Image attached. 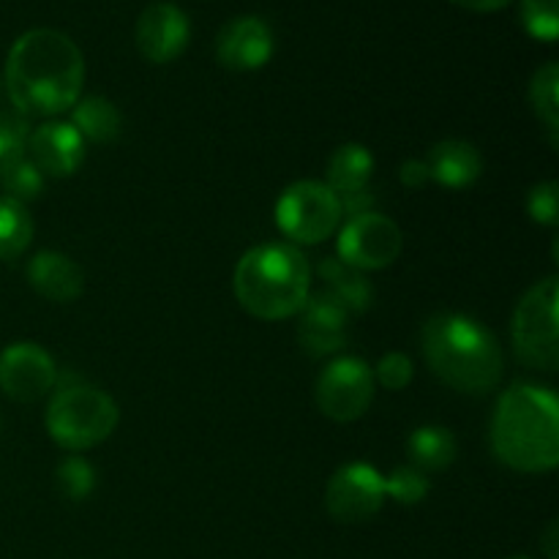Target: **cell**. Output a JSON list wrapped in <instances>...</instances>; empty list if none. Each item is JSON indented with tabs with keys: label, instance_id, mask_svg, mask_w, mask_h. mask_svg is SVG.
Returning <instances> with one entry per match:
<instances>
[{
	"label": "cell",
	"instance_id": "27",
	"mask_svg": "<svg viewBox=\"0 0 559 559\" xmlns=\"http://www.w3.org/2000/svg\"><path fill=\"white\" fill-rule=\"evenodd\" d=\"M55 480H58L60 495L71 502H82L96 489V473H93V467L82 456L66 459L58 467V473H55Z\"/></svg>",
	"mask_w": 559,
	"mask_h": 559
},
{
	"label": "cell",
	"instance_id": "17",
	"mask_svg": "<svg viewBox=\"0 0 559 559\" xmlns=\"http://www.w3.org/2000/svg\"><path fill=\"white\" fill-rule=\"evenodd\" d=\"M27 282L52 304H71L85 293V271L60 251H38L27 262Z\"/></svg>",
	"mask_w": 559,
	"mask_h": 559
},
{
	"label": "cell",
	"instance_id": "6",
	"mask_svg": "<svg viewBox=\"0 0 559 559\" xmlns=\"http://www.w3.org/2000/svg\"><path fill=\"white\" fill-rule=\"evenodd\" d=\"M559 282L557 276L533 284L513 311V353L527 369L555 374L559 369Z\"/></svg>",
	"mask_w": 559,
	"mask_h": 559
},
{
	"label": "cell",
	"instance_id": "26",
	"mask_svg": "<svg viewBox=\"0 0 559 559\" xmlns=\"http://www.w3.org/2000/svg\"><path fill=\"white\" fill-rule=\"evenodd\" d=\"M27 136H31V123L25 115H20L16 109L0 115V173L27 158Z\"/></svg>",
	"mask_w": 559,
	"mask_h": 559
},
{
	"label": "cell",
	"instance_id": "16",
	"mask_svg": "<svg viewBox=\"0 0 559 559\" xmlns=\"http://www.w3.org/2000/svg\"><path fill=\"white\" fill-rule=\"evenodd\" d=\"M27 153L31 162L36 164L38 173L47 178H69L85 162V140L80 131L63 120H49V123L38 126L27 136Z\"/></svg>",
	"mask_w": 559,
	"mask_h": 559
},
{
	"label": "cell",
	"instance_id": "19",
	"mask_svg": "<svg viewBox=\"0 0 559 559\" xmlns=\"http://www.w3.org/2000/svg\"><path fill=\"white\" fill-rule=\"evenodd\" d=\"M320 276L325 278V293L347 311L349 317L353 314H364L374 306V284L364 276L355 267L344 265L338 257H325L320 262Z\"/></svg>",
	"mask_w": 559,
	"mask_h": 559
},
{
	"label": "cell",
	"instance_id": "32",
	"mask_svg": "<svg viewBox=\"0 0 559 559\" xmlns=\"http://www.w3.org/2000/svg\"><path fill=\"white\" fill-rule=\"evenodd\" d=\"M451 3L462 5L467 11H478V14H489V11H500L511 5L513 0H451Z\"/></svg>",
	"mask_w": 559,
	"mask_h": 559
},
{
	"label": "cell",
	"instance_id": "31",
	"mask_svg": "<svg viewBox=\"0 0 559 559\" xmlns=\"http://www.w3.org/2000/svg\"><path fill=\"white\" fill-rule=\"evenodd\" d=\"M399 180H402L407 189H424L431 180L429 164L420 162V158H407V162L402 164V169H399Z\"/></svg>",
	"mask_w": 559,
	"mask_h": 559
},
{
	"label": "cell",
	"instance_id": "9",
	"mask_svg": "<svg viewBox=\"0 0 559 559\" xmlns=\"http://www.w3.org/2000/svg\"><path fill=\"white\" fill-rule=\"evenodd\" d=\"M338 260L355 271H382L393 265L404 249V235L393 218L369 211L349 216L338 233Z\"/></svg>",
	"mask_w": 559,
	"mask_h": 559
},
{
	"label": "cell",
	"instance_id": "4",
	"mask_svg": "<svg viewBox=\"0 0 559 559\" xmlns=\"http://www.w3.org/2000/svg\"><path fill=\"white\" fill-rule=\"evenodd\" d=\"M235 298L257 320H289L311 295V267L293 243H262L235 267Z\"/></svg>",
	"mask_w": 559,
	"mask_h": 559
},
{
	"label": "cell",
	"instance_id": "2",
	"mask_svg": "<svg viewBox=\"0 0 559 559\" xmlns=\"http://www.w3.org/2000/svg\"><path fill=\"white\" fill-rule=\"evenodd\" d=\"M497 459L519 473H551L559 464V402L555 391L516 382L497 402L491 420Z\"/></svg>",
	"mask_w": 559,
	"mask_h": 559
},
{
	"label": "cell",
	"instance_id": "1",
	"mask_svg": "<svg viewBox=\"0 0 559 559\" xmlns=\"http://www.w3.org/2000/svg\"><path fill=\"white\" fill-rule=\"evenodd\" d=\"M85 58L66 33L36 27L22 33L5 58V91L25 118H52L80 102Z\"/></svg>",
	"mask_w": 559,
	"mask_h": 559
},
{
	"label": "cell",
	"instance_id": "29",
	"mask_svg": "<svg viewBox=\"0 0 559 559\" xmlns=\"http://www.w3.org/2000/svg\"><path fill=\"white\" fill-rule=\"evenodd\" d=\"M527 213L535 224L544 227H557L559 224V186L555 180L533 186L527 194Z\"/></svg>",
	"mask_w": 559,
	"mask_h": 559
},
{
	"label": "cell",
	"instance_id": "25",
	"mask_svg": "<svg viewBox=\"0 0 559 559\" xmlns=\"http://www.w3.org/2000/svg\"><path fill=\"white\" fill-rule=\"evenodd\" d=\"M524 31L538 41H557L559 36V0H522L519 5Z\"/></svg>",
	"mask_w": 559,
	"mask_h": 559
},
{
	"label": "cell",
	"instance_id": "30",
	"mask_svg": "<svg viewBox=\"0 0 559 559\" xmlns=\"http://www.w3.org/2000/svg\"><path fill=\"white\" fill-rule=\"evenodd\" d=\"M413 360L404 353H388L382 355L380 364L374 369V382L385 385L388 391H404L413 382Z\"/></svg>",
	"mask_w": 559,
	"mask_h": 559
},
{
	"label": "cell",
	"instance_id": "21",
	"mask_svg": "<svg viewBox=\"0 0 559 559\" xmlns=\"http://www.w3.org/2000/svg\"><path fill=\"white\" fill-rule=\"evenodd\" d=\"M71 126L80 131L82 140L104 145V142L118 140L120 129H123V118H120L118 107L109 98L87 96L71 107Z\"/></svg>",
	"mask_w": 559,
	"mask_h": 559
},
{
	"label": "cell",
	"instance_id": "34",
	"mask_svg": "<svg viewBox=\"0 0 559 559\" xmlns=\"http://www.w3.org/2000/svg\"><path fill=\"white\" fill-rule=\"evenodd\" d=\"M508 559H533V557H524V555H516V557H508Z\"/></svg>",
	"mask_w": 559,
	"mask_h": 559
},
{
	"label": "cell",
	"instance_id": "5",
	"mask_svg": "<svg viewBox=\"0 0 559 559\" xmlns=\"http://www.w3.org/2000/svg\"><path fill=\"white\" fill-rule=\"evenodd\" d=\"M118 420L120 413L115 399L87 382L60 388L49 399L47 431L52 442L66 451L80 453L102 445L118 429Z\"/></svg>",
	"mask_w": 559,
	"mask_h": 559
},
{
	"label": "cell",
	"instance_id": "22",
	"mask_svg": "<svg viewBox=\"0 0 559 559\" xmlns=\"http://www.w3.org/2000/svg\"><path fill=\"white\" fill-rule=\"evenodd\" d=\"M530 104H533L535 115L540 123L549 131L551 145L557 147L559 142V66L546 63L540 66L530 82Z\"/></svg>",
	"mask_w": 559,
	"mask_h": 559
},
{
	"label": "cell",
	"instance_id": "24",
	"mask_svg": "<svg viewBox=\"0 0 559 559\" xmlns=\"http://www.w3.org/2000/svg\"><path fill=\"white\" fill-rule=\"evenodd\" d=\"M0 186H3V194L11 197L14 202H31L38 200L44 191V175L38 173L36 164L31 158H22V162L11 164L9 169L0 173Z\"/></svg>",
	"mask_w": 559,
	"mask_h": 559
},
{
	"label": "cell",
	"instance_id": "28",
	"mask_svg": "<svg viewBox=\"0 0 559 559\" xmlns=\"http://www.w3.org/2000/svg\"><path fill=\"white\" fill-rule=\"evenodd\" d=\"M431 484L426 473L415 467H396L385 478V497L396 500L399 506H418L426 500Z\"/></svg>",
	"mask_w": 559,
	"mask_h": 559
},
{
	"label": "cell",
	"instance_id": "7",
	"mask_svg": "<svg viewBox=\"0 0 559 559\" xmlns=\"http://www.w3.org/2000/svg\"><path fill=\"white\" fill-rule=\"evenodd\" d=\"M342 216L338 197L320 180H298L276 202V224L293 246L322 243L336 233Z\"/></svg>",
	"mask_w": 559,
	"mask_h": 559
},
{
	"label": "cell",
	"instance_id": "15",
	"mask_svg": "<svg viewBox=\"0 0 559 559\" xmlns=\"http://www.w3.org/2000/svg\"><path fill=\"white\" fill-rule=\"evenodd\" d=\"M298 314V342L311 358L336 355L347 344L349 314L325 289L317 295H309V300H306Z\"/></svg>",
	"mask_w": 559,
	"mask_h": 559
},
{
	"label": "cell",
	"instance_id": "20",
	"mask_svg": "<svg viewBox=\"0 0 559 559\" xmlns=\"http://www.w3.org/2000/svg\"><path fill=\"white\" fill-rule=\"evenodd\" d=\"M409 462L420 473H440L456 462L459 442L445 426H420L407 440Z\"/></svg>",
	"mask_w": 559,
	"mask_h": 559
},
{
	"label": "cell",
	"instance_id": "12",
	"mask_svg": "<svg viewBox=\"0 0 559 559\" xmlns=\"http://www.w3.org/2000/svg\"><path fill=\"white\" fill-rule=\"evenodd\" d=\"M136 49L151 63H169L189 47L191 22L175 3H151L136 20Z\"/></svg>",
	"mask_w": 559,
	"mask_h": 559
},
{
	"label": "cell",
	"instance_id": "13",
	"mask_svg": "<svg viewBox=\"0 0 559 559\" xmlns=\"http://www.w3.org/2000/svg\"><path fill=\"white\" fill-rule=\"evenodd\" d=\"M371 175H374V156L366 145L349 142L336 147V153L328 162V189L342 202V213L358 216L369 213L374 205L371 194Z\"/></svg>",
	"mask_w": 559,
	"mask_h": 559
},
{
	"label": "cell",
	"instance_id": "11",
	"mask_svg": "<svg viewBox=\"0 0 559 559\" xmlns=\"http://www.w3.org/2000/svg\"><path fill=\"white\" fill-rule=\"evenodd\" d=\"M58 382L52 355L33 342H16L0 353V391L9 399L31 404L47 396Z\"/></svg>",
	"mask_w": 559,
	"mask_h": 559
},
{
	"label": "cell",
	"instance_id": "23",
	"mask_svg": "<svg viewBox=\"0 0 559 559\" xmlns=\"http://www.w3.org/2000/svg\"><path fill=\"white\" fill-rule=\"evenodd\" d=\"M33 240V218L22 202L0 194V260H16Z\"/></svg>",
	"mask_w": 559,
	"mask_h": 559
},
{
	"label": "cell",
	"instance_id": "33",
	"mask_svg": "<svg viewBox=\"0 0 559 559\" xmlns=\"http://www.w3.org/2000/svg\"><path fill=\"white\" fill-rule=\"evenodd\" d=\"M557 540H559V524L551 522L544 533V551L549 559H559V549H557Z\"/></svg>",
	"mask_w": 559,
	"mask_h": 559
},
{
	"label": "cell",
	"instance_id": "18",
	"mask_svg": "<svg viewBox=\"0 0 559 559\" xmlns=\"http://www.w3.org/2000/svg\"><path fill=\"white\" fill-rule=\"evenodd\" d=\"M429 175L445 189H467L484 173L478 147L464 140H442L429 153Z\"/></svg>",
	"mask_w": 559,
	"mask_h": 559
},
{
	"label": "cell",
	"instance_id": "3",
	"mask_svg": "<svg viewBox=\"0 0 559 559\" xmlns=\"http://www.w3.org/2000/svg\"><path fill=\"white\" fill-rule=\"evenodd\" d=\"M420 349L429 369L459 393L495 391L506 371L500 342L484 322L467 314H435L420 331Z\"/></svg>",
	"mask_w": 559,
	"mask_h": 559
},
{
	"label": "cell",
	"instance_id": "8",
	"mask_svg": "<svg viewBox=\"0 0 559 559\" xmlns=\"http://www.w3.org/2000/svg\"><path fill=\"white\" fill-rule=\"evenodd\" d=\"M374 371L366 360L344 355L331 360L317 377V407L336 424H353L369 413L374 402Z\"/></svg>",
	"mask_w": 559,
	"mask_h": 559
},
{
	"label": "cell",
	"instance_id": "14",
	"mask_svg": "<svg viewBox=\"0 0 559 559\" xmlns=\"http://www.w3.org/2000/svg\"><path fill=\"white\" fill-rule=\"evenodd\" d=\"M273 31L260 16H238L218 31L216 58L229 71H257L271 60Z\"/></svg>",
	"mask_w": 559,
	"mask_h": 559
},
{
	"label": "cell",
	"instance_id": "10",
	"mask_svg": "<svg viewBox=\"0 0 559 559\" xmlns=\"http://www.w3.org/2000/svg\"><path fill=\"white\" fill-rule=\"evenodd\" d=\"M382 506H385V478L371 464H344L328 480L325 508L338 524L371 522Z\"/></svg>",
	"mask_w": 559,
	"mask_h": 559
}]
</instances>
